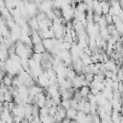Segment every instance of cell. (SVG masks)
Here are the masks:
<instances>
[{
  "instance_id": "2",
  "label": "cell",
  "mask_w": 123,
  "mask_h": 123,
  "mask_svg": "<svg viewBox=\"0 0 123 123\" xmlns=\"http://www.w3.org/2000/svg\"><path fill=\"white\" fill-rule=\"evenodd\" d=\"M57 123H62V121H60V122H57Z\"/></svg>"
},
{
  "instance_id": "1",
  "label": "cell",
  "mask_w": 123,
  "mask_h": 123,
  "mask_svg": "<svg viewBox=\"0 0 123 123\" xmlns=\"http://www.w3.org/2000/svg\"><path fill=\"white\" fill-rule=\"evenodd\" d=\"M3 80H4V83H5L6 86H11L12 84V78L10 76H5L3 78Z\"/></svg>"
}]
</instances>
